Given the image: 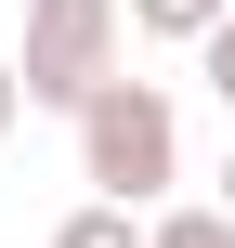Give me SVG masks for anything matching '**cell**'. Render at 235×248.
Returning a JSON list of instances; mask_svg holds the SVG:
<instances>
[{"label":"cell","instance_id":"6da1fadb","mask_svg":"<svg viewBox=\"0 0 235 248\" xmlns=\"http://www.w3.org/2000/svg\"><path fill=\"white\" fill-rule=\"evenodd\" d=\"M78 183L118 196V209H157V196L183 183V105H170L157 78H105V92L78 105Z\"/></svg>","mask_w":235,"mask_h":248},{"label":"cell","instance_id":"7a4b0ae2","mask_svg":"<svg viewBox=\"0 0 235 248\" xmlns=\"http://www.w3.org/2000/svg\"><path fill=\"white\" fill-rule=\"evenodd\" d=\"M118 0H26V52H13V78H26V105H92L105 78H118Z\"/></svg>","mask_w":235,"mask_h":248},{"label":"cell","instance_id":"3957f363","mask_svg":"<svg viewBox=\"0 0 235 248\" xmlns=\"http://www.w3.org/2000/svg\"><path fill=\"white\" fill-rule=\"evenodd\" d=\"M52 248H144V209H118V196H78V209L52 222Z\"/></svg>","mask_w":235,"mask_h":248},{"label":"cell","instance_id":"277c9868","mask_svg":"<svg viewBox=\"0 0 235 248\" xmlns=\"http://www.w3.org/2000/svg\"><path fill=\"white\" fill-rule=\"evenodd\" d=\"M144 248H235V209L196 196V209H144Z\"/></svg>","mask_w":235,"mask_h":248},{"label":"cell","instance_id":"5b68a950","mask_svg":"<svg viewBox=\"0 0 235 248\" xmlns=\"http://www.w3.org/2000/svg\"><path fill=\"white\" fill-rule=\"evenodd\" d=\"M118 13H131V26H144V39H183V52H196V39H209V26H222L235 0H118Z\"/></svg>","mask_w":235,"mask_h":248},{"label":"cell","instance_id":"8992f818","mask_svg":"<svg viewBox=\"0 0 235 248\" xmlns=\"http://www.w3.org/2000/svg\"><path fill=\"white\" fill-rule=\"evenodd\" d=\"M196 65H209V92H222V118H235V13L209 26V39H196Z\"/></svg>","mask_w":235,"mask_h":248},{"label":"cell","instance_id":"52a82bcc","mask_svg":"<svg viewBox=\"0 0 235 248\" xmlns=\"http://www.w3.org/2000/svg\"><path fill=\"white\" fill-rule=\"evenodd\" d=\"M13 118H26V78H13V52H0V131H13Z\"/></svg>","mask_w":235,"mask_h":248},{"label":"cell","instance_id":"ba28073f","mask_svg":"<svg viewBox=\"0 0 235 248\" xmlns=\"http://www.w3.org/2000/svg\"><path fill=\"white\" fill-rule=\"evenodd\" d=\"M222 209H235V157H222Z\"/></svg>","mask_w":235,"mask_h":248}]
</instances>
